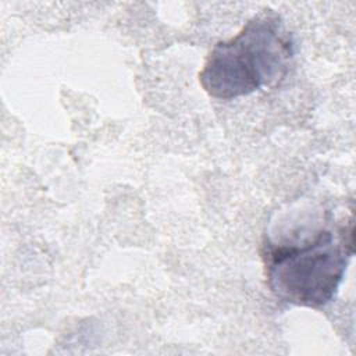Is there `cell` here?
Here are the masks:
<instances>
[{"instance_id": "6da1fadb", "label": "cell", "mask_w": 356, "mask_h": 356, "mask_svg": "<svg viewBox=\"0 0 356 356\" xmlns=\"http://www.w3.org/2000/svg\"><path fill=\"white\" fill-rule=\"evenodd\" d=\"M353 252V216L345 224L318 228L300 241L266 239L261 259L267 286L286 303L325 306L338 292Z\"/></svg>"}, {"instance_id": "7a4b0ae2", "label": "cell", "mask_w": 356, "mask_h": 356, "mask_svg": "<svg viewBox=\"0 0 356 356\" xmlns=\"http://www.w3.org/2000/svg\"><path fill=\"white\" fill-rule=\"evenodd\" d=\"M295 43L280 15L266 10L252 17L241 31L210 50L199 82L220 100L248 96L280 81L293 58Z\"/></svg>"}]
</instances>
